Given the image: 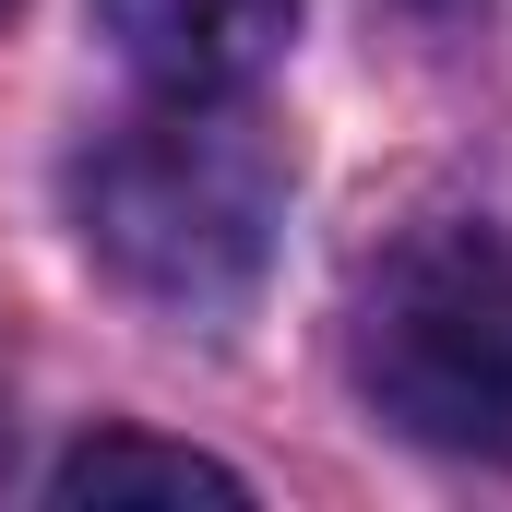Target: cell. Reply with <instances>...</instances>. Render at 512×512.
I'll return each instance as SVG.
<instances>
[{
	"mask_svg": "<svg viewBox=\"0 0 512 512\" xmlns=\"http://www.w3.org/2000/svg\"><path fill=\"white\" fill-rule=\"evenodd\" d=\"M72 227L120 298L167 322H227L274 262L286 155L239 96H167L72 167Z\"/></svg>",
	"mask_w": 512,
	"mask_h": 512,
	"instance_id": "6da1fadb",
	"label": "cell"
},
{
	"mask_svg": "<svg viewBox=\"0 0 512 512\" xmlns=\"http://www.w3.org/2000/svg\"><path fill=\"white\" fill-rule=\"evenodd\" d=\"M358 393L453 465H512V239L417 227L358 286Z\"/></svg>",
	"mask_w": 512,
	"mask_h": 512,
	"instance_id": "7a4b0ae2",
	"label": "cell"
},
{
	"mask_svg": "<svg viewBox=\"0 0 512 512\" xmlns=\"http://www.w3.org/2000/svg\"><path fill=\"white\" fill-rule=\"evenodd\" d=\"M96 24L155 96H251L298 36V0H96Z\"/></svg>",
	"mask_w": 512,
	"mask_h": 512,
	"instance_id": "3957f363",
	"label": "cell"
},
{
	"mask_svg": "<svg viewBox=\"0 0 512 512\" xmlns=\"http://www.w3.org/2000/svg\"><path fill=\"white\" fill-rule=\"evenodd\" d=\"M48 501H251V477L239 465H215V453H191V441H143V429H96V441H72L60 453V477H48Z\"/></svg>",
	"mask_w": 512,
	"mask_h": 512,
	"instance_id": "277c9868",
	"label": "cell"
},
{
	"mask_svg": "<svg viewBox=\"0 0 512 512\" xmlns=\"http://www.w3.org/2000/svg\"><path fill=\"white\" fill-rule=\"evenodd\" d=\"M0 12H12V0H0Z\"/></svg>",
	"mask_w": 512,
	"mask_h": 512,
	"instance_id": "5b68a950",
	"label": "cell"
}]
</instances>
